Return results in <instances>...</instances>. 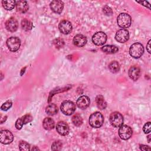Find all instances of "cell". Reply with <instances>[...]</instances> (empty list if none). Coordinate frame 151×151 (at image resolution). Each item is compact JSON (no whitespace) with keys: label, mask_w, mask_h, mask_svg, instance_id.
<instances>
[{"label":"cell","mask_w":151,"mask_h":151,"mask_svg":"<svg viewBox=\"0 0 151 151\" xmlns=\"http://www.w3.org/2000/svg\"><path fill=\"white\" fill-rule=\"evenodd\" d=\"M88 121L90 125L92 127L99 128L103 124L104 117L101 113L97 111L90 115Z\"/></svg>","instance_id":"cell-1"},{"label":"cell","mask_w":151,"mask_h":151,"mask_svg":"<svg viewBox=\"0 0 151 151\" xmlns=\"http://www.w3.org/2000/svg\"><path fill=\"white\" fill-rule=\"evenodd\" d=\"M143 52H144L143 46L142 44L139 42H136L133 44L129 49L130 55L134 58H140L143 55Z\"/></svg>","instance_id":"cell-2"},{"label":"cell","mask_w":151,"mask_h":151,"mask_svg":"<svg viewBox=\"0 0 151 151\" xmlns=\"http://www.w3.org/2000/svg\"><path fill=\"white\" fill-rule=\"evenodd\" d=\"M117 22L119 27L123 28H126L131 25L132 19L129 14L126 13H121L117 17Z\"/></svg>","instance_id":"cell-3"},{"label":"cell","mask_w":151,"mask_h":151,"mask_svg":"<svg viewBox=\"0 0 151 151\" xmlns=\"http://www.w3.org/2000/svg\"><path fill=\"white\" fill-rule=\"evenodd\" d=\"M60 109L63 113L65 115L70 116L74 113V112L75 111L76 105L73 101L66 100L61 103Z\"/></svg>","instance_id":"cell-4"},{"label":"cell","mask_w":151,"mask_h":151,"mask_svg":"<svg viewBox=\"0 0 151 151\" xmlns=\"http://www.w3.org/2000/svg\"><path fill=\"white\" fill-rule=\"evenodd\" d=\"M110 122L114 127H120L123 123V117L121 113L114 111L111 113L110 116Z\"/></svg>","instance_id":"cell-5"},{"label":"cell","mask_w":151,"mask_h":151,"mask_svg":"<svg viewBox=\"0 0 151 151\" xmlns=\"http://www.w3.org/2000/svg\"><path fill=\"white\" fill-rule=\"evenodd\" d=\"M6 45L11 51L15 52L19 50L21 45L20 40L15 37H11L6 41Z\"/></svg>","instance_id":"cell-6"},{"label":"cell","mask_w":151,"mask_h":151,"mask_svg":"<svg viewBox=\"0 0 151 151\" xmlns=\"http://www.w3.org/2000/svg\"><path fill=\"white\" fill-rule=\"evenodd\" d=\"M133 131L132 128L127 125H122L119 130V137L123 140H127L132 136Z\"/></svg>","instance_id":"cell-7"},{"label":"cell","mask_w":151,"mask_h":151,"mask_svg":"<svg viewBox=\"0 0 151 151\" xmlns=\"http://www.w3.org/2000/svg\"><path fill=\"white\" fill-rule=\"evenodd\" d=\"M107 35L103 32H97L92 37L93 42L96 45H102L107 41Z\"/></svg>","instance_id":"cell-8"},{"label":"cell","mask_w":151,"mask_h":151,"mask_svg":"<svg viewBox=\"0 0 151 151\" xmlns=\"http://www.w3.org/2000/svg\"><path fill=\"white\" fill-rule=\"evenodd\" d=\"M14 140V136L12 133L8 130H4L0 133V142L2 144L8 145L11 143Z\"/></svg>","instance_id":"cell-9"},{"label":"cell","mask_w":151,"mask_h":151,"mask_svg":"<svg viewBox=\"0 0 151 151\" xmlns=\"http://www.w3.org/2000/svg\"><path fill=\"white\" fill-rule=\"evenodd\" d=\"M129 38V31L126 29H121L117 31L115 35V39L117 41L121 43L126 42Z\"/></svg>","instance_id":"cell-10"},{"label":"cell","mask_w":151,"mask_h":151,"mask_svg":"<svg viewBox=\"0 0 151 151\" xmlns=\"http://www.w3.org/2000/svg\"><path fill=\"white\" fill-rule=\"evenodd\" d=\"M58 28L60 31L63 34H68L72 30V25L68 21L63 20L60 22Z\"/></svg>","instance_id":"cell-11"},{"label":"cell","mask_w":151,"mask_h":151,"mask_svg":"<svg viewBox=\"0 0 151 151\" xmlns=\"http://www.w3.org/2000/svg\"><path fill=\"white\" fill-rule=\"evenodd\" d=\"M50 6L53 12L57 14H60L64 8V3L61 1L54 0L50 3Z\"/></svg>","instance_id":"cell-12"},{"label":"cell","mask_w":151,"mask_h":151,"mask_svg":"<svg viewBox=\"0 0 151 151\" xmlns=\"http://www.w3.org/2000/svg\"><path fill=\"white\" fill-rule=\"evenodd\" d=\"M56 130L60 135L65 136L69 132V126L64 122H59L57 124Z\"/></svg>","instance_id":"cell-13"},{"label":"cell","mask_w":151,"mask_h":151,"mask_svg":"<svg viewBox=\"0 0 151 151\" xmlns=\"http://www.w3.org/2000/svg\"><path fill=\"white\" fill-rule=\"evenodd\" d=\"M18 27L17 20L14 18H10L5 22L6 29L10 32H15Z\"/></svg>","instance_id":"cell-14"},{"label":"cell","mask_w":151,"mask_h":151,"mask_svg":"<svg viewBox=\"0 0 151 151\" xmlns=\"http://www.w3.org/2000/svg\"><path fill=\"white\" fill-rule=\"evenodd\" d=\"M90 100L88 97L86 96H82L80 97L76 102L77 106L81 109H85L90 105Z\"/></svg>","instance_id":"cell-15"},{"label":"cell","mask_w":151,"mask_h":151,"mask_svg":"<svg viewBox=\"0 0 151 151\" xmlns=\"http://www.w3.org/2000/svg\"><path fill=\"white\" fill-rule=\"evenodd\" d=\"M140 76V70L137 66H132L129 70V76L133 81L139 79Z\"/></svg>","instance_id":"cell-16"},{"label":"cell","mask_w":151,"mask_h":151,"mask_svg":"<svg viewBox=\"0 0 151 151\" xmlns=\"http://www.w3.org/2000/svg\"><path fill=\"white\" fill-rule=\"evenodd\" d=\"M87 42L86 37L82 34H77L73 38L74 44L78 47H81L86 45Z\"/></svg>","instance_id":"cell-17"},{"label":"cell","mask_w":151,"mask_h":151,"mask_svg":"<svg viewBox=\"0 0 151 151\" xmlns=\"http://www.w3.org/2000/svg\"><path fill=\"white\" fill-rule=\"evenodd\" d=\"M16 7L18 12L21 13H25L29 9V6L25 1H18L16 2Z\"/></svg>","instance_id":"cell-18"},{"label":"cell","mask_w":151,"mask_h":151,"mask_svg":"<svg viewBox=\"0 0 151 151\" xmlns=\"http://www.w3.org/2000/svg\"><path fill=\"white\" fill-rule=\"evenodd\" d=\"M42 126L45 130H50L54 127L55 122L51 118L46 117L44 119L42 122Z\"/></svg>","instance_id":"cell-19"},{"label":"cell","mask_w":151,"mask_h":151,"mask_svg":"<svg viewBox=\"0 0 151 151\" xmlns=\"http://www.w3.org/2000/svg\"><path fill=\"white\" fill-rule=\"evenodd\" d=\"M101 51L107 54H114L119 51L118 47L115 45H104L101 48Z\"/></svg>","instance_id":"cell-20"},{"label":"cell","mask_w":151,"mask_h":151,"mask_svg":"<svg viewBox=\"0 0 151 151\" xmlns=\"http://www.w3.org/2000/svg\"><path fill=\"white\" fill-rule=\"evenodd\" d=\"M96 102L97 107L101 109H104L107 106V103L105 101L104 97L101 95H99L96 98Z\"/></svg>","instance_id":"cell-21"},{"label":"cell","mask_w":151,"mask_h":151,"mask_svg":"<svg viewBox=\"0 0 151 151\" xmlns=\"http://www.w3.org/2000/svg\"><path fill=\"white\" fill-rule=\"evenodd\" d=\"M46 113L50 116L55 114L58 111V107L55 104H50L45 109Z\"/></svg>","instance_id":"cell-22"},{"label":"cell","mask_w":151,"mask_h":151,"mask_svg":"<svg viewBox=\"0 0 151 151\" xmlns=\"http://www.w3.org/2000/svg\"><path fill=\"white\" fill-rule=\"evenodd\" d=\"M2 6L6 10L12 9L16 5V1L14 0L10 1H2Z\"/></svg>","instance_id":"cell-23"},{"label":"cell","mask_w":151,"mask_h":151,"mask_svg":"<svg viewBox=\"0 0 151 151\" xmlns=\"http://www.w3.org/2000/svg\"><path fill=\"white\" fill-rule=\"evenodd\" d=\"M109 69L113 73H116L120 70V65L116 61H111L109 64Z\"/></svg>","instance_id":"cell-24"},{"label":"cell","mask_w":151,"mask_h":151,"mask_svg":"<svg viewBox=\"0 0 151 151\" xmlns=\"http://www.w3.org/2000/svg\"><path fill=\"white\" fill-rule=\"evenodd\" d=\"M32 22L27 19H24L21 21L22 28L26 31L31 30L32 28Z\"/></svg>","instance_id":"cell-25"},{"label":"cell","mask_w":151,"mask_h":151,"mask_svg":"<svg viewBox=\"0 0 151 151\" xmlns=\"http://www.w3.org/2000/svg\"><path fill=\"white\" fill-rule=\"evenodd\" d=\"M72 122L76 126H80L83 123V119L79 114H75L72 117Z\"/></svg>","instance_id":"cell-26"},{"label":"cell","mask_w":151,"mask_h":151,"mask_svg":"<svg viewBox=\"0 0 151 151\" xmlns=\"http://www.w3.org/2000/svg\"><path fill=\"white\" fill-rule=\"evenodd\" d=\"M53 44L57 48H61L64 46V41L63 39L60 38H57L53 41Z\"/></svg>","instance_id":"cell-27"},{"label":"cell","mask_w":151,"mask_h":151,"mask_svg":"<svg viewBox=\"0 0 151 151\" xmlns=\"http://www.w3.org/2000/svg\"><path fill=\"white\" fill-rule=\"evenodd\" d=\"M19 148L20 150H30V145L27 142L25 141H21L19 143Z\"/></svg>","instance_id":"cell-28"},{"label":"cell","mask_w":151,"mask_h":151,"mask_svg":"<svg viewBox=\"0 0 151 151\" xmlns=\"http://www.w3.org/2000/svg\"><path fill=\"white\" fill-rule=\"evenodd\" d=\"M62 148V143L60 141L54 142L51 146V149L52 150H60Z\"/></svg>","instance_id":"cell-29"},{"label":"cell","mask_w":151,"mask_h":151,"mask_svg":"<svg viewBox=\"0 0 151 151\" xmlns=\"http://www.w3.org/2000/svg\"><path fill=\"white\" fill-rule=\"evenodd\" d=\"M12 106V102L11 101H6L5 102L1 107V109L2 110L4 111H6L9 109H10Z\"/></svg>","instance_id":"cell-30"},{"label":"cell","mask_w":151,"mask_h":151,"mask_svg":"<svg viewBox=\"0 0 151 151\" xmlns=\"http://www.w3.org/2000/svg\"><path fill=\"white\" fill-rule=\"evenodd\" d=\"M23 124H24V120L22 119V117L21 118H19L18 119H17V120L15 122V127L18 129V130H20L22 127Z\"/></svg>","instance_id":"cell-31"},{"label":"cell","mask_w":151,"mask_h":151,"mask_svg":"<svg viewBox=\"0 0 151 151\" xmlns=\"http://www.w3.org/2000/svg\"><path fill=\"white\" fill-rule=\"evenodd\" d=\"M150 126H151V123L150 122L146 123L143 127V130L145 132V133H149L150 132Z\"/></svg>","instance_id":"cell-32"},{"label":"cell","mask_w":151,"mask_h":151,"mask_svg":"<svg viewBox=\"0 0 151 151\" xmlns=\"http://www.w3.org/2000/svg\"><path fill=\"white\" fill-rule=\"evenodd\" d=\"M103 11L104 12V14L106 15H111L113 13V11L111 10V9L108 6H105L104 8H103Z\"/></svg>","instance_id":"cell-33"},{"label":"cell","mask_w":151,"mask_h":151,"mask_svg":"<svg viewBox=\"0 0 151 151\" xmlns=\"http://www.w3.org/2000/svg\"><path fill=\"white\" fill-rule=\"evenodd\" d=\"M24 123L27 124L28 123H29L32 120V117L30 114H26L22 117Z\"/></svg>","instance_id":"cell-34"},{"label":"cell","mask_w":151,"mask_h":151,"mask_svg":"<svg viewBox=\"0 0 151 151\" xmlns=\"http://www.w3.org/2000/svg\"><path fill=\"white\" fill-rule=\"evenodd\" d=\"M138 3H140L142 5L148 8L149 9H150V4L147 2V1H137Z\"/></svg>","instance_id":"cell-35"},{"label":"cell","mask_w":151,"mask_h":151,"mask_svg":"<svg viewBox=\"0 0 151 151\" xmlns=\"http://www.w3.org/2000/svg\"><path fill=\"white\" fill-rule=\"evenodd\" d=\"M139 147H140V149L142 150L146 151V150H151L150 147H149L148 146H146V145H140Z\"/></svg>","instance_id":"cell-36"},{"label":"cell","mask_w":151,"mask_h":151,"mask_svg":"<svg viewBox=\"0 0 151 151\" xmlns=\"http://www.w3.org/2000/svg\"><path fill=\"white\" fill-rule=\"evenodd\" d=\"M146 50L149 53H150V40H149L146 45Z\"/></svg>","instance_id":"cell-37"},{"label":"cell","mask_w":151,"mask_h":151,"mask_svg":"<svg viewBox=\"0 0 151 151\" xmlns=\"http://www.w3.org/2000/svg\"><path fill=\"white\" fill-rule=\"evenodd\" d=\"M31 150H39V149H38V147H33Z\"/></svg>","instance_id":"cell-38"},{"label":"cell","mask_w":151,"mask_h":151,"mask_svg":"<svg viewBox=\"0 0 151 151\" xmlns=\"http://www.w3.org/2000/svg\"><path fill=\"white\" fill-rule=\"evenodd\" d=\"M150 135H149L148 136H147V139H148V142L149 143L150 142Z\"/></svg>","instance_id":"cell-39"}]
</instances>
